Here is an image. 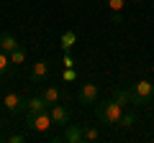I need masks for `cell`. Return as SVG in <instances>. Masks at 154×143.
I'll list each match as a JSON object with an SVG mask.
<instances>
[{
  "label": "cell",
  "mask_w": 154,
  "mask_h": 143,
  "mask_svg": "<svg viewBox=\"0 0 154 143\" xmlns=\"http://www.w3.org/2000/svg\"><path fill=\"white\" fill-rule=\"evenodd\" d=\"M31 82L33 84H41V82H46V77H49V61L46 59H38V61H33L31 64Z\"/></svg>",
  "instance_id": "cell-5"
},
{
  "label": "cell",
  "mask_w": 154,
  "mask_h": 143,
  "mask_svg": "<svg viewBox=\"0 0 154 143\" xmlns=\"http://www.w3.org/2000/svg\"><path fill=\"white\" fill-rule=\"evenodd\" d=\"M38 95H41V97L46 100V105H49V107H51V105H57V102H59V97H62V95H59V89H57V87H51V84H49V87H44Z\"/></svg>",
  "instance_id": "cell-11"
},
{
  "label": "cell",
  "mask_w": 154,
  "mask_h": 143,
  "mask_svg": "<svg viewBox=\"0 0 154 143\" xmlns=\"http://www.w3.org/2000/svg\"><path fill=\"white\" fill-rule=\"evenodd\" d=\"M128 97H131L134 105H146L149 100H154V84L149 79H141L128 89Z\"/></svg>",
  "instance_id": "cell-2"
},
{
  "label": "cell",
  "mask_w": 154,
  "mask_h": 143,
  "mask_svg": "<svg viewBox=\"0 0 154 143\" xmlns=\"http://www.w3.org/2000/svg\"><path fill=\"white\" fill-rule=\"evenodd\" d=\"M62 64H64V66H75V59L69 56V51H64V56H62Z\"/></svg>",
  "instance_id": "cell-20"
},
{
  "label": "cell",
  "mask_w": 154,
  "mask_h": 143,
  "mask_svg": "<svg viewBox=\"0 0 154 143\" xmlns=\"http://www.w3.org/2000/svg\"><path fill=\"white\" fill-rule=\"evenodd\" d=\"M123 107L121 102L116 97H110V100H103L100 105H95V115H98V120L103 123V125H118V120H121V115H123Z\"/></svg>",
  "instance_id": "cell-1"
},
{
  "label": "cell",
  "mask_w": 154,
  "mask_h": 143,
  "mask_svg": "<svg viewBox=\"0 0 154 143\" xmlns=\"http://www.w3.org/2000/svg\"><path fill=\"white\" fill-rule=\"evenodd\" d=\"M62 79H64V82H77V72H75V66H64V72H62Z\"/></svg>",
  "instance_id": "cell-18"
},
{
  "label": "cell",
  "mask_w": 154,
  "mask_h": 143,
  "mask_svg": "<svg viewBox=\"0 0 154 143\" xmlns=\"http://www.w3.org/2000/svg\"><path fill=\"white\" fill-rule=\"evenodd\" d=\"M49 112H51V120H54V125H59V128H64V125H69V110H67L64 105H51L49 107Z\"/></svg>",
  "instance_id": "cell-7"
},
{
  "label": "cell",
  "mask_w": 154,
  "mask_h": 143,
  "mask_svg": "<svg viewBox=\"0 0 154 143\" xmlns=\"http://www.w3.org/2000/svg\"><path fill=\"white\" fill-rule=\"evenodd\" d=\"M82 141H85V143L100 141V130H98L95 125H82Z\"/></svg>",
  "instance_id": "cell-15"
},
{
  "label": "cell",
  "mask_w": 154,
  "mask_h": 143,
  "mask_svg": "<svg viewBox=\"0 0 154 143\" xmlns=\"http://www.w3.org/2000/svg\"><path fill=\"white\" fill-rule=\"evenodd\" d=\"M98 84L95 82H85L82 87H80V95H77V97H80V102L82 105H95L98 102Z\"/></svg>",
  "instance_id": "cell-6"
},
{
  "label": "cell",
  "mask_w": 154,
  "mask_h": 143,
  "mask_svg": "<svg viewBox=\"0 0 154 143\" xmlns=\"http://www.w3.org/2000/svg\"><path fill=\"white\" fill-rule=\"evenodd\" d=\"M62 141H67V143H85L82 141V125H64Z\"/></svg>",
  "instance_id": "cell-8"
},
{
  "label": "cell",
  "mask_w": 154,
  "mask_h": 143,
  "mask_svg": "<svg viewBox=\"0 0 154 143\" xmlns=\"http://www.w3.org/2000/svg\"><path fill=\"white\" fill-rule=\"evenodd\" d=\"M18 39L13 36L11 31H0V51H5V54H11L13 49H18Z\"/></svg>",
  "instance_id": "cell-9"
},
{
  "label": "cell",
  "mask_w": 154,
  "mask_h": 143,
  "mask_svg": "<svg viewBox=\"0 0 154 143\" xmlns=\"http://www.w3.org/2000/svg\"><path fill=\"white\" fill-rule=\"evenodd\" d=\"M0 130H3V120H0Z\"/></svg>",
  "instance_id": "cell-22"
},
{
  "label": "cell",
  "mask_w": 154,
  "mask_h": 143,
  "mask_svg": "<svg viewBox=\"0 0 154 143\" xmlns=\"http://www.w3.org/2000/svg\"><path fill=\"white\" fill-rule=\"evenodd\" d=\"M51 125H54V120H51V112H49V110H41V112H36V115L26 112V128H28V130H33V133H46Z\"/></svg>",
  "instance_id": "cell-3"
},
{
  "label": "cell",
  "mask_w": 154,
  "mask_h": 143,
  "mask_svg": "<svg viewBox=\"0 0 154 143\" xmlns=\"http://www.w3.org/2000/svg\"><path fill=\"white\" fill-rule=\"evenodd\" d=\"M3 105H5V110L11 112V115H18V112H26L28 97H23V95H18V92H5Z\"/></svg>",
  "instance_id": "cell-4"
},
{
  "label": "cell",
  "mask_w": 154,
  "mask_h": 143,
  "mask_svg": "<svg viewBox=\"0 0 154 143\" xmlns=\"http://www.w3.org/2000/svg\"><path fill=\"white\" fill-rule=\"evenodd\" d=\"M5 141L8 143H23V141H26V136H23V133H13V136H8Z\"/></svg>",
  "instance_id": "cell-19"
},
{
  "label": "cell",
  "mask_w": 154,
  "mask_h": 143,
  "mask_svg": "<svg viewBox=\"0 0 154 143\" xmlns=\"http://www.w3.org/2000/svg\"><path fill=\"white\" fill-rule=\"evenodd\" d=\"M59 44H62V49H64V51H72V46L77 44V33H75V31H69V28H67V31L62 33V39H59Z\"/></svg>",
  "instance_id": "cell-14"
},
{
  "label": "cell",
  "mask_w": 154,
  "mask_h": 143,
  "mask_svg": "<svg viewBox=\"0 0 154 143\" xmlns=\"http://www.w3.org/2000/svg\"><path fill=\"white\" fill-rule=\"evenodd\" d=\"M13 61H11V54H5V51H0V77H8V74H13Z\"/></svg>",
  "instance_id": "cell-13"
},
{
  "label": "cell",
  "mask_w": 154,
  "mask_h": 143,
  "mask_svg": "<svg viewBox=\"0 0 154 143\" xmlns=\"http://www.w3.org/2000/svg\"><path fill=\"white\" fill-rule=\"evenodd\" d=\"M41 110H49V105H46V100L41 97V95H33V97H28V107H26V112L36 115V112H41Z\"/></svg>",
  "instance_id": "cell-10"
},
{
  "label": "cell",
  "mask_w": 154,
  "mask_h": 143,
  "mask_svg": "<svg viewBox=\"0 0 154 143\" xmlns=\"http://www.w3.org/2000/svg\"><path fill=\"white\" fill-rule=\"evenodd\" d=\"M128 3H144V0H128Z\"/></svg>",
  "instance_id": "cell-21"
},
{
  "label": "cell",
  "mask_w": 154,
  "mask_h": 143,
  "mask_svg": "<svg viewBox=\"0 0 154 143\" xmlns=\"http://www.w3.org/2000/svg\"><path fill=\"white\" fill-rule=\"evenodd\" d=\"M11 61H13V66H21L23 61H26V49H23V46L13 49V51H11Z\"/></svg>",
  "instance_id": "cell-17"
},
{
  "label": "cell",
  "mask_w": 154,
  "mask_h": 143,
  "mask_svg": "<svg viewBox=\"0 0 154 143\" xmlns=\"http://www.w3.org/2000/svg\"><path fill=\"white\" fill-rule=\"evenodd\" d=\"M128 0H105V5H108V10L113 13V18H118V13L123 10V5H126Z\"/></svg>",
  "instance_id": "cell-16"
},
{
  "label": "cell",
  "mask_w": 154,
  "mask_h": 143,
  "mask_svg": "<svg viewBox=\"0 0 154 143\" xmlns=\"http://www.w3.org/2000/svg\"><path fill=\"white\" fill-rule=\"evenodd\" d=\"M136 112L134 110H123V115H121V120H118V128H121V130H128V128H134L136 125Z\"/></svg>",
  "instance_id": "cell-12"
}]
</instances>
